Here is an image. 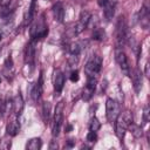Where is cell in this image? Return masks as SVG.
<instances>
[{"instance_id":"cell-26","label":"cell","mask_w":150,"mask_h":150,"mask_svg":"<svg viewBox=\"0 0 150 150\" xmlns=\"http://www.w3.org/2000/svg\"><path fill=\"white\" fill-rule=\"evenodd\" d=\"M87 141L90 142V143H95L97 141V135H96V131H89L87 134Z\"/></svg>"},{"instance_id":"cell-13","label":"cell","mask_w":150,"mask_h":150,"mask_svg":"<svg viewBox=\"0 0 150 150\" xmlns=\"http://www.w3.org/2000/svg\"><path fill=\"white\" fill-rule=\"evenodd\" d=\"M130 76L132 79V84H134V89L135 91L138 94L142 89V84H143V77H142V73L139 71V69L135 68L132 71H130Z\"/></svg>"},{"instance_id":"cell-10","label":"cell","mask_w":150,"mask_h":150,"mask_svg":"<svg viewBox=\"0 0 150 150\" xmlns=\"http://www.w3.org/2000/svg\"><path fill=\"white\" fill-rule=\"evenodd\" d=\"M19 116L16 114H14L9 121L7 122V127H6V131L9 136H15L18 135L19 130H20V123H19Z\"/></svg>"},{"instance_id":"cell-20","label":"cell","mask_w":150,"mask_h":150,"mask_svg":"<svg viewBox=\"0 0 150 150\" xmlns=\"http://www.w3.org/2000/svg\"><path fill=\"white\" fill-rule=\"evenodd\" d=\"M50 109H52V105H50L49 102H43L42 103V120H43L45 124H48L49 123Z\"/></svg>"},{"instance_id":"cell-15","label":"cell","mask_w":150,"mask_h":150,"mask_svg":"<svg viewBox=\"0 0 150 150\" xmlns=\"http://www.w3.org/2000/svg\"><path fill=\"white\" fill-rule=\"evenodd\" d=\"M86 46V42L83 41H76V42H71L69 45H67V48H68V52L69 54H73V55H79L82 50H83V47ZM86 48V47H84Z\"/></svg>"},{"instance_id":"cell-22","label":"cell","mask_w":150,"mask_h":150,"mask_svg":"<svg viewBox=\"0 0 150 150\" xmlns=\"http://www.w3.org/2000/svg\"><path fill=\"white\" fill-rule=\"evenodd\" d=\"M128 129H130V131H131V134L136 137V138H139V137H142V128L139 127V125H137V124H135V123H130L129 124V127H128Z\"/></svg>"},{"instance_id":"cell-23","label":"cell","mask_w":150,"mask_h":150,"mask_svg":"<svg viewBox=\"0 0 150 150\" xmlns=\"http://www.w3.org/2000/svg\"><path fill=\"white\" fill-rule=\"evenodd\" d=\"M93 39L96 41H102L104 39V30L101 28H95L93 32Z\"/></svg>"},{"instance_id":"cell-7","label":"cell","mask_w":150,"mask_h":150,"mask_svg":"<svg viewBox=\"0 0 150 150\" xmlns=\"http://www.w3.org/2000/svg\"><path fill=\"white\" fill-rule=\"evenodd\" d=\"M115 60L121 69V71L125 75V76H130V66H129V61L128 57L125 55V53L122 49H116L115 50Z\"/></svg>"},{"instance_id":"cell-8","label":"cell","mask_w":150,"mask_h":150,"mask_svg":"<svg viewBox=\"0 0 150 150\" xmlns=\"http://www.w3.org/2000/svg\"><path fill=\"white\" fill-rule=\"evenodd\" d=\"M35 43H36V41L30 40V42L27 45L26 50H25V62H26V64H28L30 67H34V64H35V53H36Z\"/></svg>"},{"instance_id":"cell-1","label":"cell","mask_w":150,"mask_h":150,"mask_svg":"<svg viewBox=\"0 0 150 150\" xmlns=\"http://www.w3.org/2000/svg\"><path fill=\"white\" fill-rule=\"evenodd\" d=\"M130 36L128 25L124 16H120L116 23V30H115V43L116 49H122V47L128 42V39Z\"/></svg>"},{"instance_id":"cell-33","label":"cell","mask_w":150,"mask_h":150,"mask_svg":"<svg viewBox=\"0 0 150 150\" xmlns=\"http://www.w3.org/2000/svg\"><path fill=\"white\" fill-rule=\"evenodd\" d=\"M0 82H1V80H0Z\"/></svg>"},{"instance_id":"cell-17","label":"cell","mask_w":150,"mask_h":150,"mask_svg":"<svg viewBox=\"0 0 150 150\" xmlns=\"http://www.w3.org/2000/svg\"><path fill=\"white\" fill-rule=\"evenodd\" d=\"M41 146H42V142H41V138H39V137L30 138L26 144L27 150H39V149H41Z\"/></svg>"},{"instance_id":"cell-32","label":"cell","mask_w":150,"mask_h":150,"mask_svg":"<svg viewBox=\"0 0 150 150\" xmlns=\"http://www.w3.org/2000/svg\"><path fill=\"white\" fill-rule=\"evenodd\" d=\"M1 39H2V34L0 33V41H1Z\"/></svg>"},{"instance_id":"cell-18","label":"cell","mask_w":150,"mask_h":150,"mask_svg":"<svg viewBox=\"0 0 150 150\" xmlns=\"http://www.w3.org/2000/svg\"><path fill=\"white\" fill-rule=\"evenodd\" d=\"M103 12H104V16L107 20H111L115 13V1H110L108 2L104 7H103Z\"/></svg>"},{"instance_id":"cell-21","label":"cell","mask_w":150,"mask_h":150,"mask_svg":"<svg viewBox=\"0 0 150 150\" xmlns=\"http://www.w3.org/2000/svg\"><path fill=\"white\" fill-rule=\"evenodd\" d=\"M90 19H91V14H90L89 11H87V9L81 11V13H80V18H79V22H80L83 27L87 28V26H88Z\"/></svg>"},{"instance_id":"cell-29","label":"cell","mask_w":150,"mask_h":150,"mask_svg":"<svg viewBox=\"0 0 150 150\" xmlns=\"http://www.w3.org/2000/svg\"><path fill=\"white\" fill-rule=\"evenodd\" d=\"M49 148H50V149H56V148H57V143L55 144L54 142H52V144H50V146H49Z\"/></svg>"},{"instance_id":"cell-5","label":"cell","mask_w":150,"mask_h":150,"mask_svg":"<svg viewBox=\"0 0 150 150\" xmlns=\"http://www.w3.org/2000/svg\"><path fill=\"white\" fill-rule=\"evenodd\" d=\"M63 108H64V103L62 101L59 102L56 108H55V112H54V117H53V124H52V134L54 137H56L61 130V125H62V121H63Z\"/></svg>"},{"instance_id":"cell-27","label":"cell","mask_w":150,"mask_h":150,"mask_svg":"<svg viewBox=\"0 0 150 150\" xmlns=\"http://www.w3.org/2000/svg\"><path fill=\"white\" fill-rule=\"evenodd\" d=\"M79 71L77 70H73L71 73H70V76H69V79H70V81L71 82H77L79 81Z\"/></svg>"},{"instance_id":"cell-28","label":"cell","mask_w":150,"mask_h":150,"mask_svg":"<svg viewBox=\"0 0 150 150\" xmlns=\"http://www.w3.org/2000/svg\"><path fill=\"white\" fill-rule=\"evenodd\" d=\"M143 120H144V123H146L149 121V107L145 105L144 107V112H143Z\"/></svg>"},{"instance_id":"cell-16","label":"cell","mask_w":150,"mask_h":150,"mask_svg":"<svg viewBox=\"0 0 150 150\" xmlns=\"http://www.w3.org/2000/svg\"><path fill=\"white\" fill-rule=\"evenodd\" d=\"M36 1L38 0H32L30 1V5H29V7H28V9L25 14V20H23L25 25L30 23L32 20L34 19V15H35V12H36Z\"/></svg>"},{"instance_id":"cell-11","label":"cell","mask_w":150,"mask_h":150,"mask_svg":"<svg viewBox=\"0 0 150 150\" xmlns=\"http://www.w3.org/2000/svg\"><path fill=\"white\" fill-rule=\"evenodd\" d=\"M53 84H54V90L56 93V95H59L63 87H64V75L61 70H55L54 76H53Z\"/></svg>"},{"instance_id":"cell-9","label":"cell","mask_w":150,"mask_h":150,"mask_svg":"<svg viewBox=\"0 0 150 150\" xmlns=\"http://www.w3.org/2000/svg\"><path fill=\"white\" fill-rule=\"evenodd\" d=\"M42 90H43V76L41 73L39 76V80L32 86V89H30V96H32L34 102H38L41 98Z\"/></svg>"},{"instance_id":"cell-25","label":"cell","mask_w":150,"mask_h":150,"mask_svg":"<svg viewBox=\"0 0 150 150\" xmlns=\"http://www.w3.org/2000/svg\"><path fill=\"white\" fill-rule=\"evenodd\" d=\"M68 63H69L70 67H75V66H77V63H79V55L69 54V56H68Z\"/></svg>"},{"instance_id":"cell-30","label":"cell","mask_w":150,"mask_h":150,"mask_svg":"<svg viewBox=\"0 0 150 150\" xmlns=\"http://www.w3.org/2000/svg\"><path fill=\"white\" fill-rule=\"evenodd\" d=\"M73 145H74V141H73V139H69V141H68V146L71 148Z\"/></svg>"},{"instance_id":"cell-31","label":"cell","mask_w":150,"mask_h":150,"mask_svg":"<svg viewBox=\"0 0 150 150\" xmlns=\"http://www.w3.org/2000/svg\"><path fill=\"white\" fill-rule=\"evenodd\" d=\"M71 129H73V127H71V125H68V127H67V129H66V131H67V132H69Z\"/></svg>"},{"instance_id":"cell-19","label":"cell","mask_w":150,"mask_h":150,"mask_svg":"<svg viewBox=\"0 0 150 150\" xmlns=\"http://www.w3.org/2000/svg\"><path fill=\"white\" fill-rule=\"evenodd\" d=\"M22 108H23V101H22V97L19 93V95L15 96L14 101H13V109H14V112L19 116L22 111Z\"/></svg>"},{"instance_id":"cell-12","label":"cell","mask_w":150,"mask_h":150,"mask_svg":"<svg viewBox=\"0 0 150 150\" xmlns=\"http://www.w3.org/2000/svg\"><path fill=\"white\" fill-rule=\"evenodd\" d=\"M96 84H97V79H88L87 86L82 94V98L84 101H89L93 97V94L95 93V89H96Z\"/></svg>"},{"instance_id":"cell-2","label":"cell","mask_w":150,"mask_h":150,"mask_svg":"<svg viewBox=\"0 0 150 150\" xmlns=\"http://www.w3.org/2000/svg\"><path fill=\"white\" fill-rule=\"evenodd\" d=\"M131 122H132L131 111L127 110L123 114L120 112V115L117 116V118L115 121V132H116V136L118 137V139L122 141L124 138V135H125V132L128 130V127Z\"/></svg>"},{"instance_id":"cell-6","label":"cell","mask_w":150,"mask_h":150,"mask_svg":"<svg viewBox=\"0 0 150 150\" xmlns=\"http://www.w3.org/2000/svg\"><path fill=\"white\" fill-rule=\"evenodd\" d=\"M105 112H107V118L110 123L115 122L117 116L121 112V108H120V103L114 100V98H107L105 101Z\"/></svg>"},{"instance_id":"cell-14","label":"cell","mask_w":150,"mask_h":150,"mask_svg":"<svg viewBox=\"0 0 150 150\" xmlns=\"http://www.w3.org/2000/svg\"><path fill=\"white\" fill-rule=\"evenodd\" d=\"M53 16H54L55 21L63 22V19H64V7H63L62 2L57 1L56 4H54V6H53Z\"/></svg>"},{"instance_id":"cell-4","label":"cell","mask_w":150,"mask_h":150,"mask_svg":"<svg viewBox=\"0 0 150 150\" xmlns=\"http://www.w3.org/2000/svg\"><path fill=\"white\" fill-rule=\"evenodd\" d=\"M29 34H30L32 40H34V41H38V40L43 39V38L47 36V34H48V26L45 22L43 15L40 19H38L32 25L30 30H29Z\"/></svg>"},{"instance_id":"cell-3","label":"cell","mask_w":150,"mask_h":150,"mask_svg":"<svg viewBox=\"0 0 150 150\" xmlns=\"http://www.w3.org/2000/svg\"><path fill=\"white\" fill-rule=\"evenodd\" d=\"M102 68V59L100 55H93L84 66V73L87 79H98Z\"/></svg>"},{"instance_id":"cell-24","label":"cell","mask_w":150,"mask_h":150,"mask_svg":"<svg viewBox=\"0 0 150 150\" xmlns=\"http://www.w3.org/2000/svg\"><path fill=\"white\" fill-rule=\"evenodd\" d=\"M100 128H101L100 121H98L96 117H93L91 121H90V124H89V129H90L91 131H97Z\"/></svg>"}]
</instances>
